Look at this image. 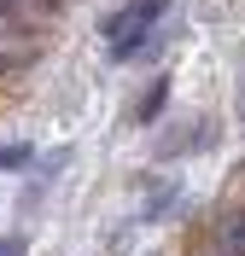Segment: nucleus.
<instances>
[{"label": "nucleus", "mask_w": 245, "mask_h": 256, "mask_svg": "<svg viewBox=\"0 0 245 256\" xmlns=\"http://www.w3.org/2000/svg\"><path fill=\"white\" fill-rule=\"evenodd\" d=\"M163 12H169V0H129L123 12H111V18H105V47H111V58L129 64L134 52L146 47L152 24H158Z\"/></svg>", "instance_id": "nucleus-1"}, {"label": "nucleus", "mask_w": 245, "mask_h": 256, "mask_svg": "<svg viewBox=\"0 0 245 256\" xmlns=\"http://www.w3.org/2000/svg\"><path fill=\"white\" fill-rule=\"evenodd\" d=\"M187 140H204V122H187V128H175V134H169V140H163L158 152H163V158H181V152H193Z\"/></svg>", "instance_id": "nucleus-2"}, {"label": "nucleus", "mask_w": 245, "mask_h": 256, "mask_svg": "<svg viewBox=\"0 0 245 256\" xmlns=\"http://www.w3.org/2000/svg\"><path fill=\"white\" fill-rule=\"evenodd\" d=\"M163 99H169V82H152V88H146V99H140V111H134V116H140V122H152V116H158L163 111Z\"/></svg>", "instance_id": "nucleus-3"}, {"label": "nucleus", "mask_w": 245, "mask_h": 256, "mask_svg": "<svg viewBox=\"0 0 245 256\" xmlns=\"http://www.w3.org/2000/svg\"><path fill=\"white\" fill-rule=\"evenodd\" d=\"M169 204H175V186H158L146 198V222H158V216H169Z\"/></svg>", "instance_id": "nucleus-4"}, {"label": "nucleus", "mask_w": 245, "mask_h": 256, "mask_svg": "<svg viewBox=\"0 0 245 256\" xmlns=\"http://www.w3.org/2000/svg\"><path fill=\"white\" fill-rule=\"evenodd\" d=\"M24 163H30V146H6L0 152V169H24Z\"/></svg>", "instance_id": "nucleus-5"}, {"label": "nucleus", "mask_w": 245, "mask_h": 256, "mask_svg": "<svg viewBox=\"0 0 245 256\" xmlns=\"http://www.w3.org/2000/svg\"><path fill=\"white\" fill-rule=\"evenodd\" d=\"M0 256H24V239H0Z\"/></svg>", "instance_id": "nucleus-6"}, {"label": "nucleus", "mask_w": 245, "mask_h": 256, "mask_svg": "<svg viewBox=\"0 0 245 256\" xmlns=\"http://www.w3.org/2000/svg\"><path fill=\"white\" fill-rule=\"evenodd\" d=\"M239 116H245V82H239Z\"/></svg>", "instance_id": "nucleus-7"}]
</instances>
